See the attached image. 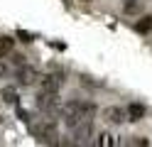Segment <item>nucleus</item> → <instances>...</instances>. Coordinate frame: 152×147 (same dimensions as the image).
<instances>
[{"label": "nucleus", "mask_w": 152, "mask_h": 147, "mask_svg": "<svg viewBox=\"0 0 152 147\" xmlns=\"http://www.w3.org/2000/svg\"><path fill=\"white\" fill-rule=\"evenodd\" d=\"M5 74H7V66H5L3 61H0V76H5Z\"/></svg>", "instance_id": "2eb2a0df"}, {"label": "nucleus", "mask_w": 152, "mask_h": 147, "mask_svg": "<svg viewBox=\"0 0 152 147\" xmlns=\"http://www.w3.org/2000/svg\"><path fill=\"white\" fill-rule=\"evenodd\" d=\"M34 103H37V108H39L42 113H54V110H59V98H56V93H49V91H39Z\"/></svg>", "instance_id": "7ed1b4c3"}, {"label": "nucleus", "mask_w": 152, "mask_h": 147, "mask_svg": "<svg viewBox=\"0 0 152 147\" xmlns=\"http://www.w3.org/2000/svg\"><path fill=\"white\" fill-rule=\"evenodd\" d=\"M130 145H142V147H147V145H150V140H147V137H132Z\"/></svg>", "instance_id": "ddd939ff"}, {"label": "nucleus", "mask_w": 152, "mask_h": 147, "mask_svg": "<svg viewBox=\"0 0 152 147\" xmlns=\"http://www.w3.org/2000/svg\"><path fill=\"white\" fill-rule=\"evenodd\" d=\"M103 118L108 123H113V125H123V123H128V110L120 108V105H108L103 110Z\"/></svg>", "instance_id": "39448f33"}, {"label": "nucleus", "mask_w": 152, "mask_h": 147, "mask_svg": "<svg viewBox=\"0 0 152 147\" xmlns=\"http://www.w3.org/2000/svg\"><path fill=\"white\" fill-rule=\"evenodd\" d=\"M17 37H20L22 42H32V39H30V34H27V32H22V29H17Z\"/></svg>", "instance_id": "4468645a"}, {"label": "nucleus", "mask_w": 152, "mask_h": 147, "mask_svg": "<svg viewBox=\"0 0 152 147\" xmlns=\"http://www.w3.org/2000/svg\"><path fill=\"white\" fill-rule=\"evenodd\" d=\"M0 96H3L5 103H17V91H15L12 86H5L3 91H0Z\"/></svg>", "instance_id": "9b49d317"}, {"label": "nucleus", "mask_w": 152, "mask_h": 147, "mask_svg": "<svg viewBox=\"0 0 152 147\" xmlns=\"http://www.w3.org/2000/svg\"><path fill=\"white\" fill-rule=\"evenodd\" d=\"M17 81H20L22 86H32V83L37 81V71H34V69H30V66H25V64H22V69L17 71Z\"/></svg>", "instance_id": "423d86ee"}, {"label": "nucleus", "mask_w": 152, "mask_h": 147, "mask_svg": "<svg viewBox=\"0 0 152 147\" xmlns=\"http://www.w3.org/2000/svg\"><path fill=\"white\" fill-rule=\"evenodd\" d=\"M96 145H103V147H110V145H118V140L113 137V132H108V130H103V132H98L96 135Z\"/></svg>", "instance_id": "1a4fd4ad"}, {"label": "nucleus", "mask_w": 152, "mask_h": 147, "mask_svg": "<svg viewBox=\"0 0 152 147\" xmlns=\"http://www.w3.org/2000/svg\"><path fill=\"white\" fill-rule=\"evenodd\" d=\"M61 86H64V71H49V74L42 76V88H39V91L59 93Z\"/></svg>", "instance_id": "20e7f679"}, {"label": "nucleus", "mask_w": 152, "mask_h": 147, "mask_svg": "<svg viewBox=\"0 0 152 147\" xmlns=\"http://www.w3.org/2000/svg\"><path fill=\"white\" fill-rule=\"evenodd\" d=\"M81 3H91V0H81Z\"/></svg>", "instance_id": "dca6fc26"}, {"label": "nucleus", "mask_w": 152, "mask_h": 147, "mask_svg": "<svg viewBox=\"0 0 152 147\" xmlns=\"http://www.w3.org/2000/svg\"><path fill=\"white\" fill-rule=\"evenodd\" d=\"M34 137H37V142H42V145H56L59 140V132H56V123L54 120H44L39 127H34Z\"/></svg>", "instance_id": "f03ea898"}, {"label": "nucleus", "mask_w": 152, "mask_h": 147, "mask_svg": "<svg viewBox=\"0 0 152 147\" xmlns=\"http://www.w3.org/2000/svg\"><path fill=\"white\" fill-rule=\"evenodd\" d=\"M125 110H128V120H132V123H137V120L145 118V105H140V103H130Z\"/></svg>", "instance_id": "0eeeda50"}, {"label": "nucleus", "mask_w": 152, "mask_h": 147, "mask_svg": "<svg viewBox=\"0 0 152 147\" xmlns=\"http://www.w3.org/2000/svg\"><path fill=\"white\" fill-rule=\"evenodd\" d=\"M135 27H137V32H142V34L150 32V29H152V15H142V17H140V22H137Z\"/></svg>", "instance_id": "f8f14e48"}, {"label": "nucleus", "mask_w": 152, "mask_h": 147, "mask_svg": "<svg viewBox=\"0 0 152 147\" xmlns=\"http://www.w3.org/2000/svg\"><path fill=\"white\" fill-rule=\"evenodd\" d=\"M12 49H15V39L3 34V37H0V59L7 56V54H12Z\"/></svg>", "instance_id": "6e6552de"}, {"label": "nucleus", "mask_w": 152, "mask_h": 147, "mask_svg": "<svg viewBox=\"0 0 152 147\" xmlns=\"http://www.w3.org/2000/svg\"><path fill=\"white\" fill-rule=\"evenodd\" d=\"M61 118H64V125L66 127H74L79 123H93V118H96V103L79 101V98L66 101L61 105Z\"/></svg>", "instance_id": "f257e3e1"}, {"label": "nucleus", "mask_w": 152, "mask_h": 147, "mask_svg": "<svg viewBox=\"0 0 152 147\" xmlns=\"http://www.w3.org/2000/svg\"><path fill=\"white\" fill-rule=\"evenodd\" d=\"M142 3H145V0H125V5H123V12H128V15H137L140 10H142Z\"/></svg>", "instance_id": "9d476101"}]
</instances>
